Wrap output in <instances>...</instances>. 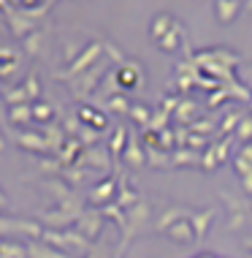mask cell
Instances as JSON below:
<instances>
[{
	"label": "cell",
	"instance_id": "1",
	"mask_svg": "<svg viewBox=\"0 0 252 258\" xmlns=\"http://www.w3.org/2000/svg\"><path fill=\"white\" fill-rule=\"evenodd\" d=\"M25 3H33V0H25Z\"/></svg>",
	"mask_w": 252,
	"mask_h": 258
}]
</instances>
